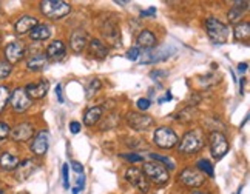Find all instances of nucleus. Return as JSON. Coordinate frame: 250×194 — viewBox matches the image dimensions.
I'll use <instances>...</instances> for the list:
<instances>
[{
    "label": "nucleus",
    "instance_id": "42",
    "mask_svg": "<svg viewBox=\"0 0 250 194\" xmlns=\"http://www.w3.org/2000/svg\"><path fill=\"white\" fill-rule=\"evenodd\" d=\"M167 73L166 71H151L150 73V77L151 79H158V77H166Z\"/></svg>",
    "mask_w": 250,
    "mask_h": 194
},
{
    "label": "nucleus",
    "instance_id": "46",
    "mask_svg": "<svg viewBox=\"0 0 250 194\" xmlns=\"http://www.w3.org/2000/svg\"><path fill=\"white\" fill-rule=\"evenodd\" d=\"M81 190H82V188H79V187H74V188H73V194H79V193H81Z\"/></svg>",
    "mask_w": 250,
    "mask_h": 194
},
{
    "label": "nucleus",
    "instance_id": "27",
    "mask_svg": "<svg viewBox=\"0 0 250 194\" xmlns=\"http://www.w3.org/2000/svg\"><path fill=\"white\" fill-rule=\"evenodd\" d=\"M250 36V23L249 22H239L235 26V39L236 40H247Z\"/></svg>",
    "mask_w": 250,
    "mask_h": 194
},
{
    "label": "nucleus",
    "instance_id": "23",
    "mask_svg": "<svg viewBox=\"0 0 250 194\" xmlns=\"http://www.w3.org/2000/svg\"><path fill=\"white\" fill-rule=\"evenodd\" d=\"M70 45H71V50L74 53H81L86 46V34L81 30L74 31L71 34V39H70Z\"/></svg>",
    "mask_w": 250,
    "mask_h": 194
},
{
    "label": "nucleus",
    "instance_id": "12",
    "mask_svg": "<svg viewBox=\"0 0 250 194\" xmlns=\"http://www.w3.org/2000/svg\"><path fill=\"white\" fill-rule=\"evenodd\" d=\"M5 57L9 65L21 62L25 57V45L22 42H11L5 46Z\"/></svg>",
    "mask_w": 250,
    "mask_h": 194
},
{
    "label": "nucleus",
    "instance_id": "26",
    "mask_svg": "<svg viewBox=\"0 0 250 194\" xmlns=\"http://www.w3.org/2000/svg\"><path fill=\"white\" fill-rule=\"evenodd\" d=\"M46 63H48V57L41 54V56L31 57V59L26 62V68L30 71H42L43 68L46 66Z\"/></svg>",
    "mask_w": 250,
    "mask_h": 194
},
{
    "label": "nucleus",
    "instance_id": "1",
    "mask_svg": "<svg viewBox=\"0 0 250 194\" xmlns=\"http://www.w3.org/2000/svg\"><path fill=\"white\" fill-rule=\"evenodd\" d=\"M203 147H204V136L199 130H196V131H188L182 137L181 143H178V151L179 154H195Z\"/></svg>",
    "mask_w": 250,
    "mask_h": 194
},
{
    "label": "nucleus",
    "instance_id": "36",
    "mask_svg": "<svg viewBox=\"0 0 250 194\" xmlns=\"http://www.w3.org/2000/svg\"><path fill=\"white\" fill-rule=\"evenodd\" d=\"M62 176H63V188H70V177H68V163H65L62 167Z\"/></svg>",
    "mask_w": 250,
    "mask_h": 194
},
{
    "label": "nucleus",
    "instance_id": "17",
    "mask_svg": "<svg viewBox=\"0 0 250 194\" xmlns=\"http://www.w3.org/2000/svg\"><path fill=\"white\" fill-rule=\"evenodd\" d=\"M138 48H144V50H153L156 46L158 40H156V36L153 34L150 30H144L141 31V34L138 36Z\"/></svg>",
    "mask_w": 250,
    "mask_h": 194
},
{
    "label": "nucleus",
    "instance_id": "11",
    "mask_svg": "<svg viewBox=\"0 0 250 194\" xmlns=\"http://www.w3.org/2000/svg\"><path fill=\"white\" fill-rule=\"evenodd\" d=\"M30 148H31V151L36 154V156L42 157L43 154L48 151V148H50V134H48L45 130L39 131L36 134V137L33 139Z\"/></svg>",
    "mask_w": 250,
    "mask_h": 194
},
{
    "label": "nucleus",
    "instance_id": "8",
    "mask_svg": "<svg viewBox=\"0 0 250 194\" xmlns=\"http://www.w3.org/2000/svg\"><path fill=\"white\" fill-rule=\"evenodd\" d=\"M179 180L184 183L186 187H190V188H198L201 185H204L206 182V177L203 173H199L196 168L193 167H188V168H184L182 173L179 174Z\"/></svg>",
    "mask_w": 250,
    "mask_h": 194
},
{
    "label": "nucleus",
    "instance_id": "34",
    "mask_svg": "<svg viewBox=\"0 0 250 194\" xmlns=\"http://www.w3.org/2000/svg\"><path fill=\"white\" fill-rule=\"evenodd\" d=\"M125 57H127V59L131 60V62H136L139 57H141V50H139L138 46H133V48H130V50L127 51Z\"/></svg>",
    "mask_w": 250,
    "mask_h": 194
},
{
    "label": "nucleus",
    "instance_id": "44",
    "mask_svg": "<svg viewBox=\"0 0 250 194\" xmlns=\"http://www.w3.org/2000/svg\"><path fill=\"white\" fill-rule=\"evenodd\" d=\"M247 68H249V65H247V63H239V65H238L239 73H246V71H247Z\"/></svg>",
    "mask_w": 250,
    "mask_h": 194
},
{
    "label": "nucleus",
    "instance_id": "3",
    "mask_svg": "<svg viewBox=\"0 0 250 194\" xmlns=\"http://www.w3.org/2000/svg\"><path fill=\"white\" fill-rule=\"evenodd\" d=\"M206 31L207 36L210 37V40L218 45L226 43L229 39V28L215 17H208L206 20Z\"/></svg>",
    "mask_w": 250,
    "mask_h": 194
},
{
    "label": "nucleus",
    "instance_id": "13",
    "mask_svg": "<svg viewBox=\"0 0 250 194\" xmlns=\"http://www.w3.org/2000/svg\"><path fill=\"white\" fill-rule=\"evenodd\" d=\"M23 90H25L26 96L30 97L31 100L42 99V97L46 96L48 90H50V82H48V80H39V82H36V83L26 85Z\"/></svg>",
    "mask_w": 250,
    "mask_h": 194
},
{
    "label": "nucleus",
    "instance_id": "43",
    "mask_svg": "<svg viewBox=\"0 0 250 194\" xmlns=\"http://www.w3.org/2000/svg\"><path fill=\"white\" fill-rule=\"evenodd\" d=\"M56 96H57V100H59L61 103L63 102V97H62V86L61 85H57L56 86Z\"/></svg>",
    "mask_w": 250,
    "mask_h": 194
},
{
    "label": "nucleus",
    "instance_id": "10",
    "mask_svg": "<svg viewBox=\"0 0 250 194\" xmlns=\"http://www.w3.org/2000/svg\"><path fill=\"white\" fill-rule=\"evenodd\" d=\"M127 122L130 125V128L134 131H147L153 125V119L150 116H144L139 113H128Z\"/></svg>",
    "mask_w": 250,
    "mask_h": 194
},
{
    "label": "nucleus",
    "instance_id": "45",
    "mask_svg": "<svg viewBox=\"0 0 250 194\" xmlns=\"http://www.w3.org/2000/svg\"><path fill=\"white\" fill-rule=\"evenodd\" d=\"M83 180H85V177H83V174H82V176L78 179V187H79V188H83V185H85V182H83Z\"/></svg>",
    "mask_w": 250,
    "mask_h": 194
},
{
    "label": "nucleus",
    "instance_id": "18",
    "mask_svg": "<svg viewBox=\"0 0 250 194\" xmlns=\"http://www.w3.org/2000/svg\"><path fill=\"white\" fill-rule=\"evenodd\" d=\"M36 171V165L33 163V160H23L22 163H19V167L16 168V177L17 180H26L31 174Z\"/></svg>",
    "mask_w": 250,
    "mask_h": 194
},
{
    "label": "nucleus",
    "instance_id": "9",
    "mask_svg": "<svg viewBox=\"0 0 250 194\" xmlns=\"http://www.w3.org/2000/svg\"><path fill=\"white\" fill-rule=\"evenodd\" d=\"M125 179H127L133 187H136L138 190H141L144 194L150 191V183L146 177V174L142 173V170L139 168H128L127 173H125Z\"/></svg>",
    "mask_w": 250,
    "mask_h": 194
},
{
    "label": "nucleus",
    "instance_id": "30",
    "mask_svg": "<svg viewBox=\"0 0 250 194\" xmlns=\"http://www.w3.org/2000/svg\"><path fill=\"white\" fill-rule=\"evenodd\" d=\"M246 13V9H243V8H238L235 3H233V8H230V11H229V20L230 22H238V20H241V17H243V14Z\"/></svg>",
    "mask_w": 250,
    "mask_h": 194
},
{
    "label": "nucleus",
    "instance_id": "28",
    "mask_svg": "<svg viewBox=\"0 0 250 194\" xmlns=\"http://www.w3.org/2000/svg\"><path fill=\"white\" fill-rule=\"evenodd\" d=\"M196 170H198L199 173H206L207 176H210V177H213V176H215L213 165H211V163H210L208 160H206V159L198 160V163H196Z\"/></svg>",
    "mask_w": 250,
    "mask_h": 194
},
{
    "label": "nucleus",
    "instance_id": "2",
    "mask_svg": "<svg viewBox=\"0 0 250 194\" xmlns=\"http://www.w3.org/2000/svg\"><path fill=\"white\" fill-rule=\"evenodd\" d=\"M41 11L45 17L57 20V19L68 16L71 11V6L63 2V0H46V2L41 3Z\"/></svg>",
    "mask_w": 250,
    "mask_h": 194
},
{
    "label": "nucleus",
    "instance_id": "6",
    "mask_svg": "<svg viewBox=\"0 0 250 194\" xmlns=\"http://www.w3.org/2000/svg\"><path fill=\"white\" fill-rule=\"evenodd\" d=\"M210 151H211V156L215 159H223L227 151H229V142L227 137L219 131H211L210 136Z\"/></svg>",
    "mask_w": 250,
    "mask_h": 194
},
{
    "label": "nucleus",
    "instance_id": "38",
    "mask_svg": "<svg viewBox=\"0 0 250 194\" xmlns=\"http://www.w3.org/2000/svg\"><path fill=\"white\" fill-rule=\"evenodd\" d=\"M122 157L130 162H142L144 160V157L139 156V154H122Z\"/></svg>",
    "mask_w": 250,
    "mask_h": 194
},
{
    "label": "nucleus",
    "instance_id": "31",
    "mask_svg": "<svg viewBox=\"0 0 250 194\" xmlns=\"http://www.w3.org/2000/svg\"><path fill=\"white\" fill-rule=\"evenodd\" d=\"M150 157L155 160V162H161V163H164L166 167H168L170 170H175L176 168V165H175V162H173L171 159H168V157H164V156H161V154H150Z\"/></svg>",
    "mask_w": 250,
    "mask_h": 194
},
{
    "label": "nucleus",
    "instance_id": "47",
    "mask_svg": "<svg viewBox=\"0 0 250 194\" xmlns=\"http://www.w3.org/2000/svg\"><path fill=\"white\" fill-rule=\"evenodd\" d=\"M191 194H206V193H201V191H195V193H191Z\"/></svg>",
    "mask_w": 250,
    "mask_h": 194
},
{
    "label": "nucleus",
    "instance_id": "16",
    "mask_svg": "<svg viewBox=\"0 0 250 194\" xmlns=\"http://www.w3.org/2000/svg\"><path fill=\"white\" fill-rule=\"evenodd\" d=\"M175 53V48H162L158 53H147L144 56V59L141 60V63H155V62H162V60H167L168 57Z\"/></svg>",
    "mask_w": 250,
    "mask_h": 194
},
{
    "label": "nucleus",
    "instance_id": "5",
    "mask_svg": "<svg viewBox=\"0 0 250 194\" xmlns=\"http://www.w3.org/2000/svg\"><path fill=\"white\" fill-rule=\"evenodd\" d=\"M153 140H155L156 147H159L161 150H171L178 145V136L170 127H159L155 131Z\"/></svg>",
    "mask_w": 250,
    "mask_h": 194
},
{
    "label": "nucleus",
    "instance_id": "33",
    "mask_svg": "<svg viewBox=\"0 0 250 194\" xmlns=\"http://www.w3.org/2000/svg\"><path fill=\"white\" fill-rule=\"evenodd\" d=\"M11 71H13V65H9L8 62H0V80L6 79L11 74Z\"/></svg>",
    "mask_w": 250,
    "mask_h": 194
},
{
    "label": "nucleus",
    "instance_id": "24",
    "mask_svg": "<svg viewBox=\"0 0 250 194\" xmlns=\"http://www.w3.org/2000/svg\"><path fill=\"white\" fill-rule=\"evenodd\" d=\"M102 117V108L101 106H91V108L86 110L83 114V123L86 127H93V125Z\"/></svg>",
    "mask_w": 250,
    "mask_h": 194
},
{
    "label": "nucleus",
    "instance_id": "14",
    "mask_svg": "<svg viewBox=\"0 0 250 194\" xmlns=\"http://www.w3.org/2000/svg\"><path fill=\"white\" fill-rule=\"evenodd\" d=\"M34 134V128L31 123L28 122H22L16 125V127L11 130V137L16 142H28Z\"/></svg>",
    "mask_w": 250,
    "mask_h": 194
},
{
    "label": "nucleus",
    "instance_id": "21",
    "mask_svg": "<svg viewBox=\"0 0 250 194\" xmlns=\"http://www.w3.org/2000/svg\"><path fill=\"white\" fill-rule=\"evenodd\" d=\"M19 159L11 153H2L0 154V168L3 171H14L19 167Z\"/></svg>",
    "mask_w": 250,
    "mask_h": 194
},
{
    "label": "nucleus",
    "instance_id": "19",
    "mask_svg": "<svg viewBox=\"0 0 250 194\" xmlns=\"http://www.w3.org/2000/svg\"><path fill=\"white\" fill-rule=\"evenodd\" d=\"M102 33H104V36L107 37L110 42L114 43V46L121 45V31L118 30L116 23L107 22V23L104 25V28H102Z\"/></svg>",
    "mask_w": 250,
    "mask_h": 194
},
{
    "label": "nucleus",
    "instance_id": "22",
    "mask_svg": "<svg viewBox=\"0 0 250 194\" xmlns=\"http://www.w3.org/2000/svg\"><path fill=\"white\" fill-rule=\"evenodd\" d=\"M66 50L62 40H54L51 45H48L46 48V57L48 59H62L65 56Z\"/></svg>",
    "mask_w": 250,
    "mask_h": 194
},
{
    "label": "nucleus",
    "instance_id": "40",
    "mask_svg": "<svg viewBox=\"0 0 250 194\" xmlns=\"http://www.w3.org/2000/svg\"><path fill=\"white\" fill-rule=\"evenodd\" d=\"M70 131H71L73 134H78V133L81 131V123H79V122H71V123H70Z\"/></svg>",
    "mask_w": 250,
    "mask_h": 194
},
{
    "label": "nucleus",
    "instance_id": "37",
    "mask_svg": "<svg viewBox=\"0 0 250 194\" xmlns=\"http://www.w3.org/2000/svg\"><path fill=\"white\" fill-rule=\"evenodd\" d=\"M150 105H151V102H150L148 99H144V97L136 102V106H138V108H139L141 111H147V110L150 108Z\"/></svg>",
    "mask_w": 250,
    "mask_h": 194
},
{
    "label": "nucleus",
    "instance_id": "29",
    "mask_svg": "<svg viewBox=\"0 0 250 194\" xmlns=\"http://www.w3.org/2000/svg\"><path fill=\"white\" fill-rule=\"evenodd\" d=\"M9 88L5 85H0V114H2L6 108V103L9 100Z\"/></svg>",
    "mask_w": 250,
    "mask_h": 194
},
{
    "label": "nucleus",
    "instance_id": "20",
    "mask_svg": "<svg viewBox=\"0 0 250 194\" xmlns=\"http://www.w3.org/2000/svg\"><path fill=\"white\" fill-rule=\"evenodd\" d=\"M88 46H90V54L98 57V59H105L108 56V46L104 42H101L99 39H93Z\"/></svg>",
    "mask_w": 250,
    "mask_h": 194
},
{
    "label": "nucleus",
    "instance_id": "35",
    "mask_svg": "<svg viewBox=\"0 0 250 194\" xmlns=\"http://www.w3.org/2000/svg\"><path fill=\"white\" fill-rule=\"evenodd\" d=\"M9 134H11V128H9V125L0 120V140L6 139Z\"/></svg>",
    "mask_w": 250,
    "mask_h": 194
},
{
    "label": "nucleus",
    "instance_id": "4",
    "mask_svg": "<svg viewBox=\"0 0 250 194\" xmlns=\"http://www.w3.org/2000/svg\"><path fill=\"white\" fill-rule=\"evenodd\" d=\"M142 173L146 174V177H148L153 183L156 185H166L170 179V174L164 165H161L158 162H147L144 163Z\"/></svg>",
    "mask_w": 250,
    "mask_h": 194
},
{
    "label": "nucleus",
    "instance_id": "25",
    "mask_svg": "<svg viewBox=\"0 0 250 194\" xmlns=\"http://www.w3.org/2000/svg\"><path fill=\"white\" fill-rule=\"evenodd\" d=\"M51 28L48 25H37L33 28V31L30 33V37L33 40H46V39L51 37Z\"/></svg>",
    "mask_w": 250,
    "mask_h": 194
},
{
    "label": "nucleus",
    "instance_id": "15",
    "mask_svg": "<svg viewBox=\"0 0 250 194\" xmlns=\"http://www.w3.org/2000/svg\"><path fill=\"white\" fill-rule=\"evenodd\" d=\"M39 25V20L33 16H22L14 25V31L17 36H23L33 31V28H36Z\"/></svg>",
    "mask_w": 250,
    "mask_h": 194
},
{
    "label": "nucleus",
    "instance_id": "41",
    "mask_svg": "<svg viewBox=\"0 0 250 194\" xmlns=\"http://www.w3.org/2000/svg\"><path fill=\"white\" fill-rule=\"evenodd\" d=\"M156 14V8L150 6L148 9H146V11H141V16L142 17H147V16H155Z\"/></svg>",
    "mask_w": 250,
    "mask_h": 194
},
{
    "label": "nucleus",
    "instance_id": "32",
    "mask_svg": "<svg viewBox=\"0 0 250 194\" xmlns=\"http://www.w3.org/2000/svg\"><path fill=\"white\" fill-rule=\"evenodd\" d=\"M101 86H102V83H101L99 79H93V80L88 83V86H86V96H88V97L94 96L96 93H98V91L101 90Z\"/></svg>",
    "mask_w": 250,
    "mask_h": 194
},
{
    "label": "nucleus",
    "instance_id": "7",
    "mask_svg": "<svg viewBox=\"0 0 250 194\" xmlns=\"http://www.w3.org/2000/svg\"><path fill=\"white\" fill-rule=\"evenodd\" d=\"M9 103H11V110L17 114L25 113L30 110L33 100L26 96L23 88H16L11 94H9Z\"/></svg>",
    "mask_w": 250,
    "mask_h": 194
},
{
    "label": "nucleus",
    "instance_id": "39",
    "mask_svg": "<svg viewBox=\"0 0 250 194\" xmlns=\"http://www.w3.org/2000/svg\"><path fill=\"white\" fill-rule=\"evenodd\" d=\"M71 167L78 174H83V165L81 162H71Z\"/></svg>",
    "mask_w": 250,
    "mask_h": 194
}]
</instances>
